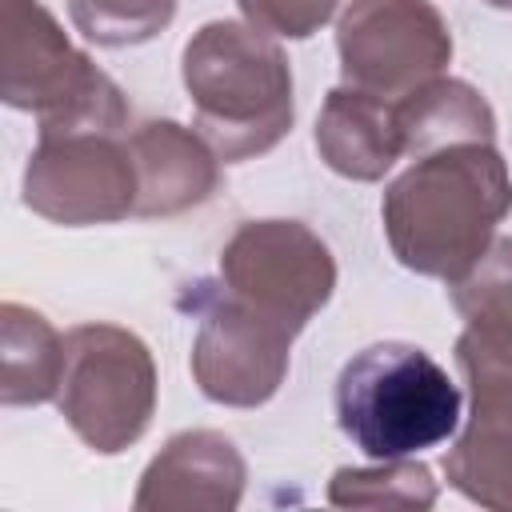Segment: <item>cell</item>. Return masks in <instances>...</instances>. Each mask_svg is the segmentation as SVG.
<instances>
[{
  "instance_id": "obj_7",
  "label": "cell",
  "mask_w": 512,
  "mask_h": 512,
  "mask_svg": "<svg viewBox=\"0 0 512 512\" xmlns=\"http://www.w3.org/2000/svg\"><path fill=\"white\" fill-rule=\"evenodd\" d=\"M344 84L404 100L452 60L448 20L432 0H352L336 20Z\"/></svg>"
},
{
  "instance_id": "obj_2",
  "label": "cell",
  "mask_w": 512,
  "mask_h": 512,
  "mask_svg": "<svg viewBox=\"0 0 512 512\" xmlns=\"http://www.w3.org/2000/svg\"><path fill=\"white\" fill-rule=\"evenodd\" d=\"M180 76L196 132L224 164L264 156L292 132V64L256 24L208 20L184 44Z\"/></svg>"
},
{
  "instance_id": "obj_6",
  "label": "cell",
  "mask_w": 512,
  "mask_h": 512,
  "mask_svg": "<svg viewBox=\"0 0 512 512\" xmlns=\"http://www.w3.org/2000/svg\"><path fill=\"white\" fill-rule=\"evenodd\" d=\"M220 284L300 336L336 292V260L300 220H248L220 252Z\"/></svg>"
},
{
  "instance_id": "obj_8",
  "label": "cell",
  "mask_w": 512,
  "mask_h": 512,
  "mask_svg": "<svg viewBox=\"0 0 512 512\" xmlns=\"http://www.w3.org/2000/svg\"><path fill=\"white\" fill-rule=\"evenodd\" d=\"M24 204L64 228L116 224L136 212V164L128 136H40L24 164Z\"/></svg>"
},
{
  "instance_id": "obj_4",
  "label": "cell",
  "mask_w": 512,
  "mask_h": 512,
  "mask_svg": "<svg viewBox=\"0 0 512 512\" xmlns=\"http://www.w3.org/2000/svg\"><path fill=\"white\" fill-rule=\"evenodd\" d=\"M4 104L36 112L40 136L112 132L128 136V100L40 0H4Z\"/></svg>"
},
{
  "instance_id": "obj_5",
  "label": "cell",
  "mask_w": 512,
  "mask_h": 512,
  "mask_svg": "<svg viewBox=\"0 0 512 512\" xmlns=\"http://www.w3.org/2000/svg\"><path fill=\"white\" fill-rule=\"evenodd\" d=\"M56 404L92 452L116 456L132 448L156 412V364L148 344L120 324H76L64 336Z\"/></svg>"
},
{
  "instance_id": "obj_17",
  "label": "cell",
  "mask_w": 512,
  "mask_h": 512,
  "mask_svg": "<svg viewBox=\"0 0 512 512\" xmlns=\"http://www.w3.org/2000/svg\"><path fill=\"white\" fill-rule=\"evenodd\" d=\"M328 504L336 508H432L436 480L428 464L396 456L380 460L376 468H336L328 480Z\"/></svg>"
},
{
  "instance_id": "obj_15",
  "label": "cell",
  "mask_w": 512,
  "mask_h": 512,
  "mask_svg": "<svg viewBox=\"0 0 512 512\" xmlns=\"http://www.w3.org/2000/svg\"><path fill=\"white\" fill-rule=\"evenodd\" d=\"M448 296L464 320L456 344L512 364V236H496L488 252L448 284Z\"/></svg>"
},
{
  "instance_id": "obj_19",
  "label": "cell",
  "mask_w": 512,
  "mask_h": 512,
  "mask_svg": "<svg viewBox=\"0 0 512 512\" xmlns=\"http://www.w3.org/2000/svg\"><path fill=\"white\" fill-rule=\"evenodd\" d=\"M244 20L256 24L268 36H284V40H308L312 32H320L340 0H236Z\"/></svg>"
},
{
  "instance_id": "obj_18",
  "label": "cell",
  "mask_w": 512,
  "mask_h": 512,
  "mask_svg": "<svg viewBox=\"0 0 512 512\" xmlns=\"http://www.w3.org/2000/svg\"><path fill=\"white\" fill-rule=\"evenodd\" d=\"M68 16L92 44L128 48L160 36L176 16V0H68Z\"/></svg>"
},
{
  "instance_id": "obj_10",
  "label": "cell",
  "mask_w": 512,
  "mask_h": 512,
  "mask_svg": "<svg viewBox=\"0 0 512 512\" xmlns=\"http://www.w3.org/2000/svg\"><path fill=\"white\" fill-rule=\"evenodd\" d=\"M468 380V420L444 452L448 484L480 508L512 512V364L456 344Z\"/></svg>"
},
{
  "instance_id": "obj_9",
  "label": "cell",
  "mask_w": 512,
  "mask_h": 512,
  "mask_svg": "<svg viewBox=\"0 0 512 512\" xmlns=\"http://www.w3.org/2000/svg\"><path fill=\"white\" fill-rule=\"evenodd\" d=\"M200 328L192 340V376L196 388L224 408H260L268 404L284 376L296 332L280 320L236 300L228 288L208 292L200 284Z\"/></svg>"
},
{
  "instance_id": "obj_1",
  "label": "cell",
  "mask_w": 512,
  "mask_h": 512,
  "mask_svg": "<svg viewBox=\"0 0 512 512\" xmlns=\"http://www.w3.org/2000/svg\"><path fill=\"white\" fill-rule=\"evenodd\" d=\"M512 212V176L492 144H448L416 156L380 200L392 256L420 276L456 280Z\"/></svg>"
},
{
  "instance_id": "obj_3",
  "label": "cell",
  "mask_w": 512,
  "mask_h": 512,
  "mask_svg": "<svg viewBox=\"0 0 512 512\" xmlns=\"http://www.w3.org/2000/svg\"><path fill=\"white\" fill-rule=\"evenodd\" d=\"M336 424L372 460L416 456L460 428V388L424 348L380 340L340 368Z\"/></svg>"
},
{
  "instance_id": "obj_16",
  "label": "cell",
  "mask_w": 512,
  "mask_h": 512,
  "mask_svg": "<svg viewBox=\"0 0 512 512\" xmlns=\"http://www.w3.org/2000/svg\"><path fill=\"white\" fill-rule=\"evenodd\" d=\"M0 400L8 408L56 400L64 376V336L16 300L0 308Z\"/></svg>"
},
{
  "instance_id": "obj_11",
  "label": "cell",
  "mask_w": 512,
  "mask_h": 512,
  "mask_svg": "<svg viewBox=\"0 0 512 512\" xmlns=\"http://www.w3.org/2000/svg\"><path fill=\"white\" fill-rule=\"evenodd\" d=\"M244 456L212 428L176 432L144 468L132 504L140 512H232L244 496Z\"/></svg>"
},
{
  "instance_id": "obj_13",
  "label": "cell",
  "mask_w": 512,
  "mask_h": 512,
  "mask_svg": "<svg viewBox=\"0 0 512 512\" xmlns=\"http://www.w3.org/2000/svg\"><path fill=\"white\" fill-rule=\"evenodd\" d=\"M316 152L336 176L360 184L384 180V172L404 156L396 100L372 96L352 84L332 88L316 116Z\"/></svg>"
},
{
  "instance_id": "obj_12",
  "label": "cell",
  "mask_w": 512,
  "mask_h": 512,
  "mask_svg": "<svg viewBox=\"0 0 512 512\" xmlns=\"http://www.w3.org/2000/svg\"><path fill=\"white\" fill-rule=\"evenodd\" d=\"M136 164V216H180L220 188V156L176 120H148L128 136Z\"/></svg>"
},
{
  "instance_id": "obj_20",
  "label": "cell",
  "mask_w": 512,
  "mask_h": 512,
  "mask_svg": "<svg viewBox=\"0 0 512 512\" xmlns=\"http://www.w3.org/2000/svg\"><path fill=\"white\" fill-rule=\"evenodd\" d=\"M484 4H492V8H512V0H484Z\"/></svg>"
},
{
  "instance_id": "obj_14",
  "label": "cell",
  "mask_w": 512,
  "mask_h": 512,
  "mask_svg": "<svg viewBox=\"0 0 512 512\" xmlns=\"http://www.w3.org/2000/svg\"><path fill=\"white\" fill-rule=\"evenodd\" d=\"M400 132H404V156H428L448 144H492L496 140V116L492 104L468 84L452 76H436L396 100Z\"/></svg>"
}]
</instances>
